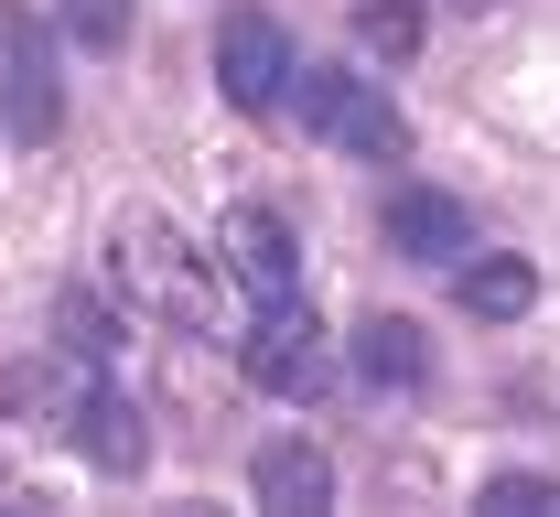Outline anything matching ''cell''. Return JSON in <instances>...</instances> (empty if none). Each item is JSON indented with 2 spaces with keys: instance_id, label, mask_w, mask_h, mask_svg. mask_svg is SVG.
I'll list each match as a JSON object with an SVG mask.
<instances>
[{
  "instance_id": "6da1fadb",
  "label": "cell",
  "mask_w": 560,
  "mask_h": 517,
  "mask_svg": "<svg viewBox=\"0 0 560 517\" xmlns=\"http://www.w3.org/2000/svg\"><path fill=\"white\" fill-rule=\"evenodd\" d=\"M108 292L130 302V313H151V324L206 334V324H215V259H206L173 216L119 205V216H108Z\"/></svg>"
},
{
  "instance_id": "7a4b0ae2",
  "label": "cell",
  "mask_w": 560,
  "mask_h": 517,
  "mask_svg": "<svg viewBox=\"0 0 560 517\" xmlns=\"http://www.w3.org/2000/svg\"><path fill=\"white\" fill-rule=\"evenodd\" d=\"M302 130L313 141H335L346 162H399L410 151V119L388 108V86L377 75H355V66H302Z\"/></svg>"
},
{
  "instance_id": "3957f363",
  "label": "cell",
  "mask_w": 560,
  "mask_h": 517,
  "mask_svg": "<svg viewBox=\"0 0 560 517\" xmlns=\"http://www.w3.org/2000/svg\"><path fill=\"white\" fill-rule=\"evenodd\" d=\"M248 377L270 388V399H324L335 388V345H324V324L302 313V302H259V324H248Z\"/></svg>"
},
{
  "instance_id": "277c9868",
  "label": "cell",
  "mask_w": 560,
  "mask_h": 517,
  "mask_svg": "<svg viewBox=\"0 0 560 517\" xmlns=\"http://www.w3.org/2000/svg\"><path fill=\"white\" fill-rule=\"evenodd\" d=\"M291 33H280L270 11H226V22H215V86H226V97H237V108H248V119H270L280 97H291Z\"/></svg>"
},
{
  "instance_id": "5b68a950",
  "label": "cell",
  "mask_w": 560,
  "mask_h": 517,
  "mask_svg": "<svg viewBox=\"0 0 560 517\" xmlns=\"http://www.w3.org/2000/svg\"><path fill=\"white\" fill-rule=\"evenodd\" d=\"M0 119H11V141H55V119H66L55 66L33 44V11H11V0H0Z\"/></svg>"
},
{
  "instance_id": "8992f818",
  "label": "cell",
  "mask_w": 560,
  "mask_h": 517,
  "mask_svg": "<svg viewBox=\"0 0 560 517\" xmlns=\"http://www.w3.org/2000/svg\"><path fill=\"white\" fill-rule=\"evenodd\" d=\"M215 248H226V270H237L259 302H291V292H302V248H291V226H280L270 205H226Z\"/></svg>"
},
{
  "instance_id": "52a82bcc",
  "label": "cell",
  "mask_w": 560,
  "mask_h": 517,
  "mask_svg": "<svg viewBox=\"0 0 560 517\" xmlns=\"http://www.w3.org/2000/svg\"><path fill=\"white\" fill-rule=\"evenodd\" d=\"M377 237H388L399 259H420V270H453V259L475 248V216H464L453 195H431V184H399L388 216H377Z\"/></svg>"
},
{
  "instance_id": "ba28073f",
  "label": "cell",
  "mask_w": 560,
  "mask_h": 517,
  "mask_svg": "<svg viewBox=\"0 0 560 517\" xmlns=\"http://www.w3.org/2000/svg\"><path fill=\"white\" fill-rule=\"evenodd\" d=\"M248 485H259V507H280V517H313V507H335V463H324L313 443H259Z\"/></svg>"
},
{
  "instance_id": "9c48e42d",
  "label": "cell",
  "mask_w": 560,
  "mask_h": 517,
  "mask_svg": "<svg viewBox=\"0 0 560 517\" xmlns=\"http://www.w3.org/2000/svg\"><path fill=\"white\" fill-rule=\"evenodd\" d=\"M97 474H140V453H151V432H140V399H119V388H97L86 410H75V432H66Z\"/></svg>"
},
{
  "instance_id": "30bf717a",
  "label": "cell",
  "mask_w": 560,
  "mask_h": 517,
  "mask_svg": "<svg viewBox=\"0 0 560 517\" xmlns=\"http://www.w3.org/2000/svg\"><path fill=\"white\" fill-rule=\"evenodd\" d=\"M453 292H464L475 324H517V313L539 302V270H528V259H464V270H453Z\"/></svg>"
},
{
  "instance_id": "8fae6325",
  "label": "cell",
  "mask_w": 560,
  "mask_h": 517,
  "mask_svg": "<svg viewBox=\"0 0 560 517\" xmlns=\"http://www.w3.org/2000/svg\"><path fill=\"white\" fill-rule=\"evenodd\" d=\"M355 367L377 377V388H420V367H431V356H420V324L410 313H366V324H355Z\"/></svg>"
},
{
  "instance_id": "7c38bea8",
  "label": "cell",
  "mask_w": 560,
  "mask_h": 517,
  "mask_svg": "<svg viewBox=\"0 0 560 517\" xmlns=\"http://www.w3.org/2000/svg\"><path fill=\"white\" fill-rule=\"evenodd\" d=\"M66 345L86 356V367H97V356H119V313H108L97 292H66Z\"/></svg>"
},
{
  "instance_id": "4fadbf2b",
  "label": "cell",
  "mask_w": 560,
  "mask_h": 517,
  "mask_svg": "<svg viewBox=\"0 0 560 517\" xmlns=\"http://www.w3.org/2000/svg\"><path fill=\"white\" fill-rule=\"evenodd\" d=\"M355 44H366V55H410L420 11H410V0H366V11H355Z\"/></svg>"
},
{
  "instance_id": "5bb4252c",
  "label": "cell",
  "mask_w": 560,
  "mask_h": 517,
  "mask_svg": "<svg viewBox=\"0 0 560 517\" xmlns=\"http://www.w3.org/2000/svg\"><path fill=\"white\" fill-rule=\"evenodd\" d=\"M66 33L86 55H119L130 44V0H66Z\"/></svg>"
},
{
  "instance_id": "9a60e30c",
  "label": "cell",
  "mask_w": 560,
  "mask_h": 517,
  "mask_svg": "<svg viewBox=\"0 0 560 517\" xmlns=\"http://www.w3.org/2000/svg\"><path fill=\"white\" fill-rule=\"evenodd\" d=\"M550 507H560L550 474H495L486 485V517H550Z\"/></svg>"
}]
</instances>
